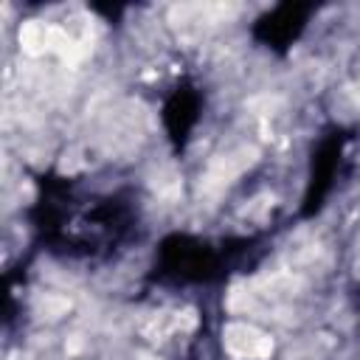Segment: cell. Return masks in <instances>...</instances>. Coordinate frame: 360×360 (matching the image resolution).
<instances>
[]
</instances>
